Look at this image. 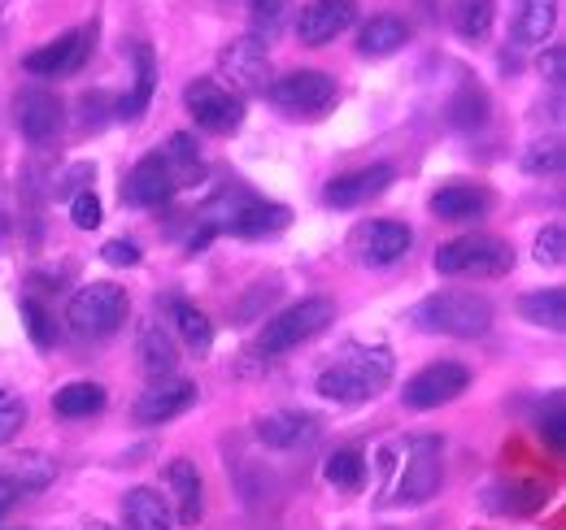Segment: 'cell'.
<instances>
[{
	"label": "cell",
	"instance_id": "cell-1",
	"mask_svg": "<svg viewBox=\"0 0 566 530\" xmlns=\"http://www.w3.org/2000/svg\"><path fill=\"white\" fill-rule=\"evenodd\" d=\"M440 439L436 435H410L392 439L379 453L384 469V500L388 505H427L440 483H444V462H440Z\"/></svg>",
	"mask_w": 566,
	"mask_h": 530
},
{
	"label": "cell",
	"instance_id": "cell-2",
	"mask_svg": "<svg viewBox=\"0 0 566 530\" xmlns=\"http://www.w3.org/2000/svg\"><path fill=\"white\" fill-rule=\"evenodd\" d=\"M392 348L384 343H349L323 374H318V396L336 400V404H361V400L379 396L392 383Z\"/></svg>",
	"mask_w": 566,
	"mask_h": 530
},
{
	"label": "cell",
	"instance_id": "cell-3",
	"mask_svg": "<svg viewBox=\"0 0 566 530\" xmlns=\"http://www.w3.org/2000/svg\"><path fill=\"white\" fill-rule=\"evenodd\" d=\"M410 322L427 335H449V339H480L493 327V305L475 292H431L410 309Z\"/></svg>",
	"mask_w": 566,
	"mask_h": 530
},
{
	"label": "cell",
	"instance_id": "cell-4",
	"mask_svg": "<svg viewBox=\"0 0 566 530\" xmlns=\"http://www.w3.org/2000/svg\"><path fill=\"white\" fill-rule=\"evenodd\" d=\"M287 222H292L287 204L253 197L244 188H227L206 204V226L213 235L227 231V235H240V240H262V235H280Z\"/></svg>",
	"mask_w": 566,
	"mask_h": 530
},
{
	"label": "cell",
	"instance_id": "cell-5",
	"mask_svg": "<svg viewBox=\"0 0 566 530\" xmlns=\"http://www.w3.org/2000/svg\"><path fill=\"white\" fill-rule=\"evenodd\" d=\"M514 265V248L496 235H458L436 248V274L449 278H496Z\"/></svg>",
	"mask_w": 566,
	"mask_h": 530
},
{
	"label": "cell",
	"instance_id": "cell-6",
	"mask_svg": "<svg viewBox=\"0 0 566 530\" xmlns=\"http://www.w3.org/2000/svg\"><path fill=\"white\" fill-rule=\"evenodd\" d=\"M332 322H336V305H332L327 296H310V300H301V305H292V309L275 314V318L258 331V352L283 357V352L310 343L314 335H323Z\"/></svg>",
	"mask_w": 566,
	"mask_h": 530
},
{
	"label": "cell",
	"instance_id": "cell-7",
	"mask_svg": "<svg viewBox=\"0 0 566 530\" xmlns=\"http://www.w3.org/2000/svg\"><path fill=\"white\" fill-rule=\"evenodd\" d=\"M127 292L118 283H87L71 300V327L78 339H109L127 322Z\"/></svg>",
	"mask_w": 566,
	"mask_h": 530
},
{
	"label": "cell",
	"instance_id": "cell-8",
	"mask_svg": "<svg viewBox=\"0 0 566 530\" xmlns=\"http://www.w3.org/2000/svg\"><path fill=\"white\" fill-rule=\"evenodd\" d=\"M266 96L275 100V109L292 114V118H323L336 105V78L323 70H292L283 78H271Z\"/></svg>",
	"mask_w": 566,
	"mask_h": 530
},
{
	"label": "cell",
	"instance_id": "cell-9",
	"mask_svg": "<svg viewBox=\"0 0 566 530\" xmlns=\"http://www.w3.org/2000/svg\"><path fill=\"white\" fill-rule=\"evenodd\" d=\"M184 105H188L192 123L210 135H235L240 131V123H244V100H240L231 87L213 83V78H197V83H188Z\"/></svg>",
	"mask_w": 566,
	"mask_h": 530
},
{
	"label": "cell",
	"instance_id": "cell-10",
	"mask_svg": "<svg viewBox=\"0 0 566 530\" xmlns=\"http://www.w3.org/2000/svg\"><path fill=\"white\" fill-rule=\"evenodd\" d=\"M218 70H222V78H231V92L240 100L244 96H266V87H271V53L258 35L231 40L218 53Z\"/></svg>",
	"mask_w": 566,
	"mask_h": 530
},
{
	"label": "cell",
	"instance_id": "cell-11",
	"mask_svg": "<svg viewBox=\"0 0 566 530\" xmlns=\"http://www.w3.org/2000/svg\"><path fill=\"white\" fill-rule=\"evenodd\" d=\"M415 244V231L406 222H388V218H370V222H357L349 231V253L361 265H397Z\"/></svg>",
	"mask_w": 566,
	"mask_h": 530
},
{
	"label": "cell",
	"instance_id": "cell-12",
	"mask_svg": "<svg viewBox=\"0 0 566 530\" xmlns=\"http://www.w3.org/2000/svg\"><path fill=\"white\" fill-rule=\"evenodd\" d=\"M467 388H471V370H467V365H458V361H436V365L419 370V374L406 383L401 400H406L410 409H440V404L462 396Z\"/></svg>",
	"mask_w": 566,
	"mask_h": 530
},
{
	"label": "cell",
	"instance_id": "cell-13",
	"mask_svg": "<svg viewBox=\"0 0 566 530\" xmlns=\"http://www.w3.org/2000/svg\"><path fill=\"white\" fill-rule=\"evenodd\" d=\"M357 22V0H310L301 13H296V40L318 49V44H332L336 35H345Z\"/></svg>",
	"mask_w": 566,
	"mask_h": 530
},
{
	"label": "cell",
	"instance_id": "cell-14",
	"mask_svg": "<svg viewBox=\"0 0 566 530\" xmlns=\"http://www.w3.org/2000/svg\"><path fill=\"white\" fill-rule=\"evenodd\" d=\"M197 383H188V379H157V383H148V392H140L136 400V422L140 426H161V422H175V417H184L192 404H197Z\"/></svg>",
	"mask_w": 566,
	"mask_h": 530
},
{
	"label": "cell",
	"instance_id": "cell-15",
	"mask_svg": "<svg viewBox=\"0 0 566 530\" xmlns=\"http://www.w3.org/2000/svg\"><path fill=\"white\" fill-rule=\"evenodd\" d=\"M87 53H92V26H74V31H66V35L49 40L44 49L27 53L22 66L31 70V74L57 78V74H74V70L87 62Z\"/></svg>",
	"mask_w": 566,
	"mask_h": 530
},
{
	"label": "cell",
	"instance_id": "cell-16",
	"mask_svg": "<svg viewBox=\"0 0 566 530\" xmlns=\"http://www.w3.org/2000/svg\"><path fill=\"white\" fill-rule=\"evenodd\" d=\"M13 123H18V131L27 135L31 144H44L62 127V100L53 92H44V87H27L13 100Z\"/></svg>",
	"mask_w": 566,
	"mask_h": 530
},
{
	"label": "cell",
	"instance_id": "cell-17",
	"mask_svg": "<svg viewBox=\"0 0 566 530\" xmlns=\"http://www.w3.org/2000/svg\"><path fill=\"white\" fill-rule=\"evenodd\" d=\"M175 192H179V188H175V179H170V170H166L161 152H148V157L136 161V170L127 174L123 200H127V204H136V209H161Z\"/></svg>",
	"mask_w": 566,
	"mask_h": 530
},
{
	"label": "cell",
	"instance_id": "cell-18",
	"mask_svg": "<svg viewBox=\"0 0 566 530\" xmlns=\"http://www.w3.org/2000/svg\"><path fill=\"white\" fill-rule=\"evenodd\" d=\"M392 179H397L392 166H366V170H354V174L332 179L327 192H323V200H327L332 209H357V204H366V200L384 197V192L392 188Z\"/></svg>",
	"mask_w": 566,
	"mask_h": 530
},
{
	"label": "cell",
	"instance_id": "cell-19",
	"mask_svg": "<svg viewBox=\"0 0 566 530\" xmlns=\"http://www.w3.org/2000/svg\"><path fill=\"white\" fill-rule=\"evenodd\" d=\"M558 22V0H510V40L518 49H541Z\"/></svg>",
	"mask_w": 566,
	"mask_h": 530
},
{
	"label": "cell",
	"instance_id": "cell-20",
	"mask_svg": "<svg viewBox=\"0 0 566 530\" xmlns=\"http://www.w3.org/2000/svg\"><path fill=\"white\" fill-rule=\"evenodd\" d=\"M166 483H170V496H175V522L179 527H197L201 513H206V487H201V474L192 462H170L166 465Z\"/></svg>",
	"mask_w": 566,
	"mask_h": 530
},
{
	"label": "cell",
	"instance_id": "cell-21",
	"mask_svg": "<svg viewBox=\"0 0 566 530\" xmlns=\"http://www.w3.org/2000/svg\"><path fill=\"white\" fill-rule=\"evenodd\" d=\"M489 209H493V192L471 188V183H449V188H440V192L431 197V213H436L440 222H475V218H484Z\"/></svg>",
	"mask_w": 566,
	"mask_h": 530
},
{
	"label": "cell",
	"instance_id": "cell-22",
	"mask_svg": "<svg viewBox=\"0 0 566 530\" xmlns=\"http://www.w3.org/2000/svg\"><path fill=\"white\" fill-rule=\"evenodd\" d=\"M314 435H318V417L314 413H296V409H280V413L258 422V439L266 448H296V444H310Z\"/></svg>",
	"mask_w": 566,
	"mask_h": 530
},
{
	"label": "cell",
	"instance_id": "cell-23",
	"mask_svg": "<svg viewBox=\"0 0 566 530\" xmlns=\"http://www.w3.org/2000/svg\"><path fill=\"white\" fill-rule=\"evenodd\" d=\"M123 522L127 530H175V513L170 500L153 487H132L123 496Z\"/></svg>",
	"mask_w": 566,
	"mask_h": 530
},
{
	"label": "cell",
	"instance_id": "cell-24",
	"mask_svg": "<svg viewBox=\"0 0 566 530\" xmlns=\"http://www.w3.org/2000/svg\"><path fill=\"white\" fill-rule=\"evenodd\" d=\"M157 152H161V161H166L175 188H197V183L206 179V161H201L192 135H170L166 148H157Z\"/></svg>",
	"mask_w": 566,
	"mask_h": 530
},
{
	"label": "cell",
	"instance_id": "cell-25",
	"mask_svg": "<svg viewBox=\"0 0 566 530\" xmlns=\"http://www.w3.org/2000/svg\"><path fill=\"white\" fill-rule=\"evenodd\" d=\"M406 40H410V26H406L401 18H388V13L370 18V22L357 31V49H361V57H392Z\"/></svg>",
	"mask_w": 566,
	"mask_h": 530
},
{
	"label": "cell",
	"instance_id": "cell-26",
	"mask_svg": "<svg viewBox=\"0 0 566 530\" xmlns=\"http://www.w3.org/2000/svg\"><path fill=\"white\" fill-rule=\"evenodd\" d=\"M518 314H523L532 327L563 331V327H566V292H563V287H541V292H527V296H518Z\"/></svg>",
	"mask_w": 566,
	"mask_h": 530
},
{
	"label": "cell",
	"instance_id": "cell-27",
	"mask_svg": "<svg viewBox=\"0 0 566 530\" xmlns=\"http://www.w3.org/2000/svg\"><path fill=\"white\" fill-rule=\"evenodd\" d=\"M153 87H157V62H153V49H148V44H136V87H132V96H123V100H118V118H123V123H136L144 109H148Z\"/></svg>",
	"mask_w": 566,
	"mask_h": 530
},
{
	"label": "cell",
	"instance_id": "cell-28",
	"mask_svg": "<svg viewBox=\"0 0 566 530\" xmlns=\"http://www.w3.org/2000/svg\"><path fill=\"white\" fill-rule=\"evenodd\" d=\"M175 343L161 327H144L140 335V370L157 383V379H170L175 374Z\"/></svg>",
	"mask_w": 566,
	"mask_h": 530
},
{
	"label": "cell",
	"instance_id": "cell-29",
	"mask_svg": "<svg viewBox=\"0 0 566 530\" xmlns=\"http://www.w3.org/2000/svg\"><path fill=\"white\" fill-rule=\"evenodd\" d=\"M496 18V0H453L449 4V22L462 40H484Z\"/></svg>",
	"mask_w": 566,
	"mask_h": 530
},
{
	"label": "cell",
	"instance_id": "cell-30",
	"mask_svg": "<svg viewBox=\"0 0 566 530\" xmlns=\"http://www.w3.org/2000/svg\"><path fill=\"white\" fill-rule=\"evenodd\" d=\"M545 487L541 483H505V487H493L489 491V509H496V513H536L541 505H545Z\"/></svg>",
	"mask_w": 566,
	"mask_h": 530
},
{
	"label": "cell",
	"instance_id": "cell-31",
	"mask_svg": "<svg viewBox=\"0 0 566 530\" xmlns=\"http://www.w3.org/2000/svg\"><path fill=\"white\" fill-rule=\"evenodd\" d=\"M170 322H175L179 339H184L192 352H210L213 327H210V318H206L197 305H188V300H175V305H170Z\"/></svg>",
	"mask_w": 566,
	"mask_h": 530
},
{
	"label": "cell",
	"instance_id": "cell-32",
	"mask_svg": "<svg viewBox=\"0 0 566 530\" xmlns=\"http://www.w3.org/2000/svg\"><path fill=\"white\" fill-rule=\"evenodd\" d=\"M105 409V388L101 383H66L53 396V413L57 417H92Z\"/></svg>",
	"mask_w": 566,
	"mask_h": 530
},
{
	"label": "cell",
	"instance_id": "cell-33",
	"mask_svg": "<svg viewBox=\"0 0 566 530\" xmlns=\"http://www.w3.org/2000/svg\"><path fill=\"white\" fill-rule=\"evenodd\" d=\"M449 123L458 127V131H475V127H484L489 123V96L480 92V87H462L453 100H449Z\"/></svg>",
	"mask_w": 566,
	"mask_h": 530
},
{
	"label": "cell",
	"instance_id": "cell-34",
	"mask_svg": "<svg viewBox=\"0 0 566 530\" xmlns=\"http://www.w3.org/2000/svg\"><path fill=\"white\" fill-rule=\"evenodd\" d=\"M323 478H327L332 487H340V491H357V487L366 483V457H361L357 448H340V453L327 457Z\"/></svg>",
	"mask_w": 566,
	"mask_h": 530
},
{
	"label": "cell",
	"instance_id": "cell-35",
	"mask_svg": "<svg viewBox=\"0 0 566 530\" xmlns=\"http://www.w3.org/2000/svg\"><path fill=\"white\" fill-rule=\"evenodd\" d=\"M53 474H57V465L49 462L44 453H22L9 478L18 483V491H44L53 483Z\"/></svg>",
	"mask_w": 566,
	"mask_h": 530
},
{
	"label": "cell",
	"instance_id": "cell-36",
	"mask_svg": "<svg viewBox=\"0 0 566 530\" xmlns=\"http://www.w3.org/2000/svg\"><path fill=\"white\" fill-rule=\"evenodd\" d=\"M566 166V152H563V139H536L527 152H523V170L545 179V174H563Z\"/></svg>",
	"mask_w": 566,
	"mask_h": 530
},
{
	"label": "cell",
	"instance_id": "cell-37",
	"mask_svg": "<svg viewBox=\"0 0 566 530\" xmlns=\"http://www.w3.org/2000/svg\"><path fill=\"white\" fill-rule=\"evenodd\" d=\"M240 4L249 13V26L258 31V40L275 35L283 26V18H287V9H292V0H240Z\"/></svg>",
	"mask_w": 566,
	"mask_h": 530
},
{
	"label": "cell",
	"instance_id": "cell-38",
	"mask_svg": "<svg viewBox=\"0 0 566 530\" xmlns=\"http://www.w3.org/2000/svg\"><path fill=\"white\" fill-rule=\"evenodd\" d=\"M18 314H22L27 335H31V343H35V348H53V343H57V322L49 318V309H44L40 300H31V296H27V300L18 305Z\"/></svg>",
	"mask_w": 566,
	"mask_h": 530
},
{
	"label": "cell",
	"instance_id": "cell-39",
	"mask_svg": "<svg viewBox=\"0 0 566 530\" xmlns=\"http://www.w3.org/2000/svg\"><path fill=\"white\" fill-rule=\"evenodd\" d=\"M536 262H541V265H563L566 262V231H563V222H549V226L536 235Z\"/></svg>",
	"mask_w": 566,
	"mask_h": 530
},
{
	"label": "cell",
	"instance_id": "cell-40",
	"mask_svg": "<svg viewBox=\"0 0 566 530\" xmlns=\"http://www.w3.org/2000/svg\"><path fill=\"white\" fill-rule=\"evenodd\" d=\"M101 218H105V213H101L96 192H87V188H83V192H74L71 197V222L78 226V231H96V226H101Z\"/></svg>",
	"mask_w": 566,
	"mask_h": 530
},
{
	"label": "cell",
	"instance_id": "cell-41",
	"mask_svg": "<svg viewBox=\"0 0 566 530\" xmlns=\"http://www.w3.org/2000/svg\"><path fill=\"white\" fill-rule=\"evenodd\" d=\"M22 422H27V404L0 388V444H9L22 431Z\"/></svg>",
	"mask_w": 566,
	"mask_h": 530
},
{
	"label": "cell",
	"instance_id": "cell-42",
	"mask_svg": "<svg viewBox=\"0 0 566 530\" xmlns=\"http://www.w3.org/2000/svg\"><path fill=\"white\" fill-rule=\"evenodd\" d=\"M541 435L554 444V448H566V431H563V396L549 400V413L541 417Z\"/></svg>",
	"mask_w": 566,
	"mask_h": 530
},
{
	"label": "cell",
	"instance_id": "cell-43",
	"mask_svg": "<svg viewBox=\"0 0 566 530\" xmlns=\"http://www.w3.org/2000/svg\"><path fill=\"white\" fill-rule=\"evenodd\" d=\"M541 74H545L554 87H563V78H566V49L563 44H554V49H545V53H541Z\"/></svg>",
	"mask_w": 566,
	"mask_h": 530
},
{
	"label": "cell",
	"instance_id": "cell-44",
	"mask_svg": "<svg viewBox=\"0 0 566 530\" xmlns=\"http://www.w3.org/2000/svg\"><path fill=\"white\" fill-rule=\"evenodd\" d=\"M101 257L109 265H136L140 262V248H136L132 240H109V244L101 248Z\"/></svg>",
	"mask_w": 566,
	"mask_h": 530
},
{
	"label": "cell",
	"instance_id": "cell-45",
	"mask_svg": "<svg viewBox=\"0 0 566 530\" xmlns=\"http://www.w3.org/2000/svg\"><path fill=\"white\" fill-rule=\"evenodd\" d=\"M13 500H18V483H13V478H0V522H4V513L13 509Z\"/></svg>",
	"mask_w": 566,
	"mask_h": 530
},
{
	"label": "cell",
	"instance_id": "cell-46",
	"mask_svg": "<svg viewBox=\"0 0 566 530\" xmlns=\"http://www.w3.org/2000/svg\"><path fill=\"white\" fill-rule=\"evenodd\" d=\"M83 530H109L105 522H92V527H83Z\"/></svg>",
	"mask_w": 566,
	"mask_h": 530
}]
</instances>
